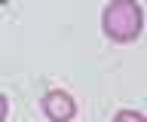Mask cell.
I'll return each mask as SVG.
<instances>
[{"label":"cell","instance_id":"cell-1","mask_svg":"<svg viewBox=\"0 0 147 122\" xmlns=\"http://www.w3.org/2000/svg\"><path fill=\"white\" fill-rule=\"evenodd\" d=\"M104 34L117 43H132V40L141 34V25H144V15H141V6L135 0H113L107 9H104Z\"/></svg>","mask_w":147,"mask_h":122},{"label":"cell","instance_id":"cell-2","mask_svg":"<svg viewBox=\"0 0 147 122\" xmlns=\"http://www.w3.org/2000/svg\"><path fill=\"white\" fill-rule=\"evenodd\" d=\"M43 110L52 122H67L74 116V110H77V104H74V98L67 92H49L43 101Z\"/></svg>","mask_w":147,"mask_h":122},{"label":"cell","instance_id":"cell-3","mask_svg":"<svg viewBox=\"0 0 147 122\" xmlns=\"http://www.w3.org/2000/svg\"><path fill=\"white\" fill-rule=\"evenodd\" d=\"M113 122H147V119L138 110H119L117 116H113Z\"/></svg>","mask_w":147,"mask_h":122},{"label":"cell","instance_id":"cell-4","mask_svg":"<svg viewBox=\"0 0 147 122\" xmlns=\"http://www.w3.org/2000/svg\"><path fill=\"white\" fill-rule=\"evenodd\" d=\"M6 119V98H3V95H0V122Z\"/></svg>","mask_w":147,"mask_h":122}]
</instances>
